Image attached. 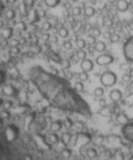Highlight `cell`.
<instances>
[{
    "label": "cell",
    "mask_w": 133,
    "mask_h": 160,
    "mask_svg": "<svg viewBox=\"0 0 133 160\" xmlns=\"http://www.w3.org/2000/svg\"><path fill=\"white\" fill-rule=\"evenodd\" d=\"M89 42H90V43H94L95 45V41H94V37H89V39H88Z\"/></svg>",
    "instance_id": "42"
},
{
    "label": "cell",
    "mask_w": 133,
    "mask_h": 160,
    "mask_svg": "<svg viewBox=\"0 0 133 160\" xmlns=\"http://www.w3.org/2000/svg\"><path fill=\"white\" fill-rule=\"evenodd\" d=\"M71 155H72L71 149H69V147L65 146L63 149H62V151H61V156H62L63 159H69V158H71Z\"/></svg>",
    "instance_id": "19"
},
{
    "label": "cell",
    "mask_w": 133,
    "mask_h": 160,
    "mask_svg": "<svg viewBox=\"0 0 133 160\" xmlns=\"http://www.w3.org/2000/svg\"><path fill=\"white\" fill-rule=\"evenodd\" d=\"M79 80L80 81H86V80H89V74L88 73H85V71H81L79 74Z\"/></svg>",
    "instance_id": "27"
},
{
    "label": "cell",
    "mask_w": 133,
    "mask_h": 160,
    "mask_svg": "<svg viewBox=\"0 0 133 160\" xmlns=\"http://www.w3.org/2000/svg\"><path fill=\"white\" fill-rule=\"evenodd\" d=\"M129 160H133V155L131 156V158H129Z\"/></svg>",
    "instance_id": "48"
},
{
    "label": "cell",
    "mask_w": 133,
    "mask_h": 160,
    "mask_svg": "<svg viewBox=\"0 0 133 160\" xmlns=\"http://www.w3.org/2000/svg\"><path fill=\"white\" fill-rule=\"evenodd\" d=\"M85 154H86V156H88V158H90V159H95L98 156V151L95 149H86L85 150Z\"/></svg>",
    "instance_id": "17"
},
{
    "label": "cell",
    "mask_w": 133,
    "mask_h": 160,
    "mask_svg": "<svg viewBox=\"0 0 133 160\" xmlns=\"http://www.w3.org/2000/svg\"><path fill=\"white\" fill-rule=\"evenodd\" d=\"M47 141L49 144H52V145H56V144L61 142V138L58 137V135L56 134V132H51L47 137Z\"/></svg>",
    "instance_id": "12"
},
{
    "label": "cell",
    "mask_w": 133,
    "mask_h": 160,
    "mask_svg": "<svg viewBox=\"0 0 133 160\" xmlns=\"http://www.w3.org/2000/svg\"><path fill=\"white\" fill-rule=\"evenodd\" d=\"M3 93H4V95H7V97H15V95L18 94V90L14 87H11V85H5V87L3 88Z\"/></svg>",
    "instance_id": "10"
},
{
    "label": "cell",
    "mask_w": 133,
    "mask_h": 160,
    "mask_svg": "<svg viewBox=\"0 0 133 160\" xmlns=\"http://www.w3.org/2000/svg\"><path fill=\"white\" fill-rule=\"evenodd\" d=\"M109 1H112V3H113V1H115V0H109Z\"/></svg>",
    "instance_id": "49"
},
{
    "label": "cell",
    "mask_w": 133,
    "mask_h": 160,
    "mask_svg": "<svg viewBox=\"0 0 133 160\" xmlns=\"http://www.w3.org/2000/svg\"><path fill=\"white\" fill-rule=\"evenodd\" d=\"M3 104H4V108H5V109H9V108H11V106H13L10 100H8V102H3Z\"/></svg>",
    "instance_id": "37"
},
{
    "label": "cell",
    "mask_w": 133,
    "mask_h": 160,
    "mask_svg": "<svg viewBox=\"0 0 133 160\" xmlns=\"http://www.w3.org/2000/svg\"><path fill=\"white\" fill-rule=\"evenodd\" d=\"M74 89H75L77 93H82V92H84V83L80 81V80H79V81H76L75 85H74Z\"/></svg>",
    "instance_id": "22"
},
{
    "label": "cell",
    "mask_w": 133,
    "mask_h": 160,
    "mask_svg": "<svg viewBox=\"0 0 133 160\" xmlns=\"http://www.w3.org/2000/svg\"><path fill=\"white\" fill-rule=\"evenodd\" d=\"M61 3V0H45V5L48 8H56Z\"/></svg>",
    "instance_id": "18"
},
{
    "label": "cell",
    "mask_w": 133,
    "mask_h": 160,
    "mask_svg": "<svg viewBox=\"0 0 133 160\" xmlns=\"http://www.w3.org/2000/svg\"><path fill=\"white\" fill-rule=\"evenodd\" d=\"M1 104H3V99H0V106H1Z\"/></svg>",
    "instance_id": "47"
},
{
    "label": "cell",
    "mask_w": 133,
    "mask_h": 160,
    "mask_svg": "<svg viewBox=\"0 0 133 160\" xmlns=\"http://www.w3.org/2000/svg\"><path fill=\"white\" fill-rule=\"evenodd\" d=\"M17 26H18V28H19L20 31H26V24H24V23H22V22H19V23L17 24Z\"/></svg>",
    "instance_id": "39"
},
{
    "label": "cell",
    "mask_w": 133,
    "mask_h": 160,
    "mask_svg": "<svg viewBox=\"0 0 133 160\" xmlns=\"http://www.w3.org/2000/svg\"><path fill=\"white\" fill-rule=\"evenodd\" d=\"M63 48H66V50H71V48H72V43H71L70 41H65L63 42Z\"/></svg>",
    "instance_id": "35"
},
{
    "label": "cell",
    "mask_w": 133,
    "mask_h": 160,
    "mask_svg": "<svg viewBox=\"0 0 133 160\" xmlns=\"http://www.w3.org/2000/svg\"><path fill=\"white\" fill-rule=\"evenodd\" d=\"M81 70L82 71H85V73H89V71H91L92 69H94V62H92L91 60H89V58H85V60H82L81 61Z\"/></svg>",
    "instance_id": "8"
},
{
    "label": "cell",
    "mask_w": 133,
    "mask_h": 160,
    "mask_svg": "<svg viewBox=\"0 0 133 160\" xmlns=\"http://www.w3.org/2000/svg\"><path fill=\"white\" fill-rule=\"evenodd\" d=\"M58 36H60L61 38H67V37H69V29H66L65 27H61V28L58 29Z\"/></svg>",
    "instance_id": "24"
},
{
    "label": "cell",
    "mask_w": 133,
    "mask_h": 160,
    "mask_svg": "<svg viewBox=\"0 0 133 160\" xmlns=\"http://www.w3.org/2000/svg\"><path fill=\"white\" fill-rule=\"evenodd\" d=\"M65 127H66V128H72L74 127V122L71 121L70 118H67L66 121H65Z\"/></svg>",
    "instance_id": "32"
},
{
    "label": "cell",
    "mask_w": 133,
    "mask_h": 160,
    "mask_svg": "<svg viewBox=\"0 0 133 160\" xmlns=\"http://www.w3.org/2000/svg\"><path fill=\"white\" fill-rule=\"evenodd\" d=\"M129 8V3L127 0H117V9L119 12H127Z\"/></svg>",
    "instance_id": "11"
},
{
    "label": "cell",
    "mask_w": 133,
    "mask_h": 160,
    "mask_svg": "<svg viewBox=\"0 0 133 160\" xmlns=\"http://www.w3.org/2000/svg\"><path fill=\"white\" fill-rule=\"evenodd\" d=\"M94 97L95 98H103L104 97V88L103 87H98L94 89Z\"/></svg>",
    "instance_id": "20"
},
{
    "label": "cell",
    "mask_w": 133,
    "mask_h": 160,
    "mask_svg": "<svg viewBox=\"0 0 133 160\" xmlns=\"http://www.w3.org/2000/svg\"><path fill=\"white\" fill-rule=\"evenodd\" d=\"M74 125L76 126V128L79 130V132H81V130L84 128V123H82V122H77V123H74Z\"/></svg>",
    "instance_id": "36"
},
{
    "label": "cell",
    "mask_w": 133,
    "mask_h": 160,
    "mask_svg": "<svg viewBox=\"0 0 133 160\" xmlns=\"http://www.w3.org/2000/svg\"><path fill=\"white\" fill-rule=\"evenodd\" d=\"M120 132H122V136L124 140L133 144V118H129L127 123L122 125Z\"/></svg>",
    "instance_id": "3"
},
{
    "label": "cell",
    "mask_w": 133,
    "mask_h": 160,
    "mask_svg": "<svg viewBox=\"0 0 133 160\" xmlns=\"http://www.w3.org/2000/svg\"><path fill=\"white\" fill-rule=\"evenodd\" d=\"M128 116L126 115L124 112H118V115H117V121L119 122V123H122V125H124L128 122Z\"/></svg>",
    "instance_id": "13"
},
{
    "label": "cell",
    "mask_w": 133,
    "mask_h": 160,
    "mask_svg": "<svg viewBox=\"0 0 133 160\" xmlns=\"http://www.w3.org/2000/svg\"><path fill=\"white\" fill-rule=\"evenodd\" d=\"M95 62L98 66H108L114 62V57L109 54H101L95 58Z\"/></svg>",
    "instance_id": "7"
},
{
    "label": "cell",
    "mask_w": 133,
    "mask_h": 160,
    "mask_svg": "<svg viewBox=\"0 0 133 160\" xmlns=\"http://www.w3.org/2000/svg\"><path fill=\"white\" fill-rule=\"evenodd\" d=\"M14 15H15V12H14V9L9 8L8 10H7V18H8V19H13V18H14Z\"/></svg>",
    "instance_id": "31"
},
{
    "label": "cell",
    "mask_w": 133,
    "mask_h": 160,
    "mask_svg": "<svg viewBox=\"0 0 133 160\" xmlns=\"http://www.w3.org/2000/svg\"><path fill=\"white\" fill-rule=\"evenodd\" d=\"M71 137H72V136H71L70 132H65V134L62 135V137H61V142H62L65 146H67V145H69V142L71 141Z\"/></svg>",
    "instance_id": "16"
},
{
    "label": "cell",
    "mask_w": 133,
    "mask_h": 160,
    "mask_svg": "<svg viewBox=\"0 0 133 160\" xmlns=\"http://www.w3.org/2000/svg\"><path fill=\"white\" fill-rule=\"evenodd\" d=\"M4 136L8 142H14L19 137V127L15 125H8V127L4 130Z\"/></svg>",
    "instance_id": "4"
},
{
    "label": "cell",
    "mask_w": 133,
    "mask_h": 160,
    "mask_svg": "<svg viewBox=\"0 0 133 160\" xmlns=\"http://www.w3.org/2000/svg\"><path fill=\"white\" fill-rule=\"evenodd\" d=\"M129 88L133 90V80H131V81H129Z\"/></svg>",
    "instance_id": "44"
},
{
    "label": "cell",
    "mask_w": 133,
    "mask_h": 160,
    "mask_svg": "<svg viewBox=\"0 0 133 160\" xmlns=\"http://www.w3.org/2000/svg\"><path fill=\"white\" fill-rule=\"evenodd\" d=\"M123 55L127 62H133V36H131L123 45Z\"/></svg>",
    "instance_id": "5"
},
{
    "label": "cell",
    "mask_w": 133,
    "mask_h": 160,
    "mask_svg": "<svg viewBox=\"0 0 133 160\" xmlns=\"http://www.w3.org/2000/svg\"><path fill=\"white\" fill-rule=\"evenodd\" d=\"M76 46L79 50H84V48L86 47V41L84 38H77L76 39Z\"/></svg>",
    "instance_id": "23"
},
{
    "label": "cell",
    "mask_w": 133,
    "mask_h": 160,
    "mask_svg": "<svg viewBox=\"0 0 133 160\" xmlns=\"http://www.w3.org/2000/svg\"><path fill=\"white\" fill-rule=\"evenodd\" d=\"M90 142H91V136L89 134H86V132H79L75 137V141H74L75 146L80 147V149H84Z\"/></svg>",
    "instance_id": "6"
},
{
    "label": "cell",
    "mask_w": 133,
    "mask_h": 160,
    "mask_svg": "<svg viewBox=\"0 0 133 160\" xmlns=\"http://www.w3.org/2000/svg\"><path fill=\"white\" fill-rule=\"evenodd\" d=\"M117 80H118V76H117L113 71H109V70L100 75V83L105 88H110V87H113V85H115Z\"/></svg>",
    "instance_id": "2"
},
{
    "label": "cell",
    "mask_w": 133,
    "mask_h": 160,
    "mask_svg": "<svg viewBox=\"0 0 133 160\" xmlns=\"http://www.w3.org/2000/svg\"><path fill=\"white\" fill-rule=\"evenodd\" d=\"M126 104H128V106H133V92L131 94L127 95L126 98Z\"/></svg>",
    "instance_id": "29"
},
{
    "label": "cell",
    "mask_w": 133,
    "mask_h": 160,
    "mask_svg": "<svg viewBox=\"0 0 133 160\" xmlns=\"http://www.w3.org/2000/svg\"><path fill=\"white\" fill-rule=\"evenodd\" d=\"M94 50L98 51V52H104L107 50V46H105L104 42L98 41V42H95V45H94Z\"/></svg>",
    "instance_id": "15"
},
{
    "label": "cell",
    "mask_w": 133,
    "mask_h": 160,
    "mask_svg": "<svg viewBox=\"0 0 133 160\" xmlns=\"http://www.w3.org/2000/svg\"><path fill=\"white\" fill-rule=\"evenodd\" d=\"M100 104H101L103 107H107V103H105V100H104V99H100Z\"/></svg>",
    "instance_id": "43"
},
{
    "label": "cell",
    "mask_w": 133,
    "mask_h": 160,
    "mask_svg": "<svg viewBox=\"0 0 133 160\" xmlns=\"http://www.w3.org/2000/svg\"><path fill=\"white\" fill-rule=\"evenodd\" d=\"M29 79L39 94L56 108L66 112L79 113L85 117L91 116L90 107L66 79L60 78L41 66L30 67Z\"/></svg>",
    "instance_id": "1"
},
{
    "label": "cell",
    "mask_w": 133,
    "mask_h": 160,
    "mask_svg": "<svg viewBox=\"0 0 133 160\" xmlns=\"http://www.w3.org/2000/svg\"><path fill=\"white\" fill-rule=\"evenodd\" d=\"M129 76H131V78H133V69L129 70Z\"/></svg>",
    "instance_id": "45"
},
{
    "label": "cell",
    "mask_w": 133,
    "mask_h": 160,
    "mask_svg": "<svg viewBox=\"0 0 133 160\" xmlns=\"http://www.w3.org/2000/svg\"><path fill=\"white\" fill-rule=\"evenodd\" d=\"M72 14H74V17H79V15L81 14V9H80V8H74L72 9Z\"/></svg>",
    "instance_id": "34"
},
{
    "label": "cell",
    "mask_w": 133,
    "mask_h": 160,
    "mask_svg": "<svg viewBox=\"0 0 133 160\" xmlns=\"http://www.w3.org/2000/svg\"><path fill=\"white\" fill-rule=\"evenodd\" d=\"M119 38H120L119 35H113V36H112V42H118Z\"/></svg>",
    "instance_id": "40"
},
{
    "label": "cell",
    "mask_w": 133,
    "mask_h": 160,
    "mask_svg": "<svg viewBox=\"0 0 133 160\" xmlns=\"http://www.w3.org/2000/svg\"><path fill=\"white\" fill-rule=\"evenodd\" d=\"M42 28H43V31H49L51 24H49L48 22H45V23H43V26H42Z\"/></svg>",
    "instance_id": "38"
},
{
    "label": "cell",
    "mask_w": 133,
    "mask_h": 160,
    "mask_svg": "<svg viewBox=\"0 0 133 160\" xmlns=\"http://www.w3.org/2000/svg\"><path fill=\"white\" fill-rule=\"evenodd\" d=\"M62 128V121H60V119H57V121H53L51 125V131L52 132H58Z\"/></svg>",
    "instance_id": "14"
},
{
    "label": "cell",
    "mask_w": 133,
    "mask_h": 160,
    "mask_svg": "<svg viewBox=\"0 0 133 160\" xmlns=\"http://www.w3.org/2000/svg\"><path fill=\"white\" fill-rule=\"evenodd\" d=\"M114 160H124V154L122 151H115V154H114Z\"/></svg>",
    "instance_id": "28"
},
{
    "label": "cell",
    "mask_w": 133,
    "mask_h": 160,
    "mask_svg": "<svg viewBox=\"0 0 133 160\" xmlns=\"http://www.w3.org/2000/svg\"><path fill=\"white\" fill-rule=\"evenodd\" d=\"M4 81H5V73L3 70H0V87L4 84Z\"/></svg>",
    "instance_id": "33"
},
{
    "label": "cell",
    "mask_w": 133,
    "mask_h": 160,
    "mask_svg": "<svg viewBox=\"0 0 133 160\" xmlns=\"http://www.w3.org/2000/svg\"><path fill=\"white\" fill-rule=\"evenodd\" d=\"M74 1H77V0H74Z\"/></svg>",
    "instance_id": "50"
},
{
    "label": "cell",
    "mask_w": 133,
    "mask_h": 160,
    "mask_svg": "<svg viewBox=\"0 0 133 160\" xmlns=\"http://www.w3.org/2000/svg\"><path fill=\"white\" fill-rule=\"evenodd\" d=\"M1 127H3V119L0 118V128H1Z\"/></svg>",
    "instance_id": "46"
},
{
    "label": "cell",
    "mask_w": 133,
    "mask_h": 160,
    "mask_svg": "<svg viewBox=\"0 0 133 160\" xmlns=\"http://www.w3.org/2000/svg\"><path fill=\"white\" fill-rule=\"evenodd\" d=\"M11 36H13V28H11V27H8V28H5L3 31V37H4L5 39H9Z\"/></svg>",
    "instance_id": "21"
},
{
    "label": "cell",
    "mask_w": 133,
    "mask_h": 160,
    "mask_svg": "<svg viewBox=\"0 0 133 160\" xmlns=\"http://www.w3.org/2000/svg\"><path fill=\"white\" fill-rule=\"evenodd\" d=\"M109 98L113 100V102H120L122 100V98H123V94H122V92L119 90V89H113L112 92L109 93Z\"/></svg>",
    "instance_id": "9"
},
{
    "label": "cell",
    "mask_w": 133,
    "mask_h": 160,
    "mask_svg": "<svg viewBox=\"0 0 133 160\" xmlns=\"http://www.w3.org/2000/svg\"><path fill=\"white\" fill-rule=\"evenodd\" d=\"M76 57L79 58V60H85L86 58V51H84V50H77V52H76Z\"/></svg>",
    "instance_id": "26"
},
{
    "label": "cell",
    "mask_w": 133,
    "mask_h": 160,
    "mask_svg": "<svg viewBox=\"0 0 133 160\" xmlns=\"http://www.w3.org/2000/svg\"><path fill=\"white\" fill-rule=\"evenodd\" d=\"M33 119H34V115H32V113H30L29 116H27V117H26V126H27V127H28V126H29L30 123H32Z\"/></svg>",
    "instance_id": "30"
},
{
    "label": "cell",
    "mask_w": 133,
    "mask_h": 160,
    "mask_svg": "<svg viewBox=\"0 0 133 160\" xmlns=\"http://www.w3.org/2000/svg\"><path fill=\"white\" fill-rule=\"evenodd\" d=\"M24 160H33V158L30 155H28V154H27V155H24Z\"/></svg>",
    "instance_id": "41"
},
{
    "label": "cell",
    "mask_w": 133,
    "mask_h": 160,
    "mask_svg": "<svg viewBox=\"0 0 133 160\" xmlns=\"http://www.w3.org/2000/svg\"><path fill=\"white\" fill-rule=\"evenodd\" d=\"M84 13H85V15L88 18H90V17H92V15L95 14V9L92 8V7H86L85 10H84Z\"/></svg>",
    "instance_id": "25"
}]
</instances>
